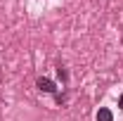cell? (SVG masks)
<instances>
[{"mask_svg":"<svg viewBox=\"0 0 123 121\" xmlns=\"http://www.w3.org/2000/svg\"><path fill=\"white\" fill-rule=\"evenodd\" d=\"M36 88H38L40 93H50V95H55V93H57L55 81H50V78H45V76H40V78L36 81Z\"/></svg>","mask_w":123,"mask_h":121,"instance_id":"cell-1","label":"cell"},{"mask_svg":"<svg viewBox=\"0 0 123 121\" xmlns=\"http://www.w3.org/2000/svg\"><path fill=\"white\" fill-rule=\"evenodd\" d=\"M95 119L97 121H114V114H111V109H107V107H99L97 114H95Z\"/></svg>","mask_w":123,"mask_h":121,"instance_id":"cell-2","label":"cell"},{"mask_svg":"<svg viewBox=\"0 0 123 121\" xmlns=\"http://www.w3.org/2000/svg\"><path fill=\"white\" fill-rule=\"evenodd\" d=\"M57 76H59L62 78V83H64V86H66V83H69V71H66V67H57Z\"/></svg>","mask_w":123,"mask_h":121,"instance_id":"cell-3","label":"cell"},{"mask_svg":"<svg viewBox=\"0 0 123 121\" xmlns=\"http://www.w3.org/2000/svg\"><path fill=\"white\" fill-rule=\"evenodd\" d=\"M55 102H57L59 107H64L66 105V93H55Z\"/></svg>","mask_w":123,"mask_h":121,"instance_id":"cell-4","label":"cell"},{"mask_svg":"<svg viewBox=\"0 0 123 121\" xmlns=\"http://www.w3.org/2000/svg\"><path fill=\"white\" fill-rule=\"evenodd\" d=\"M118 107H121V109H123V95H121V97H118Z\"/></svg>","mask_w":123,"mask_h":121,"instance_id":"cell-5","label":"cell"}]
</instances>
